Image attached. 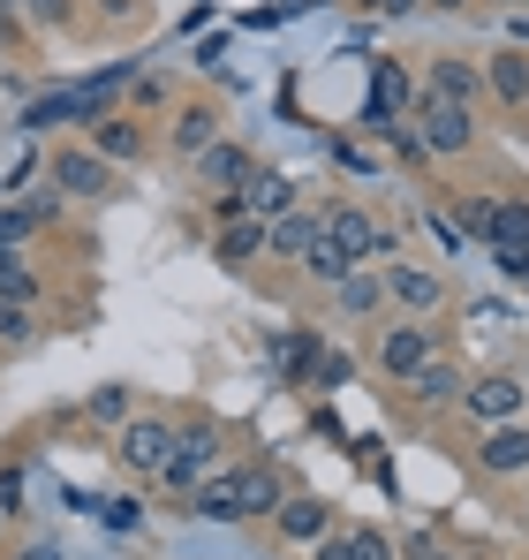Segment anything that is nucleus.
Segmentation results:
<instances>
[{"label": "nucleus", "instance_id": "nucleus-22", "mask_svg": "<svg viewBox=\"0 0 529 560\" xmlns=\"http://www.w3.org/2000/svg\"><path fill=\"white\" fill-rule=\"evenodd\" d=\"M258 250H264V220L243 212V220H227V228H220V258H227V266H243V258H258Z\"/></svg>", "mask_w": 529, "mask_h": 560}, {"label": "nucleus", "instance_id": "nucleus-2", "mask_svg": "<svg viewBox=\"0 0 529 560\" xmlns=\"http://www.w3.org/2000/svg\"><path fill=\"white\" fill-rule=\"evenodd\" d=\"M175 440H181V424H160V417H129V424H121V440H114V455H121V469H129V477L160 485V469L175 463Z\"/></svg>", "mask_w": 529, "mask_h": 560}, {"label": "nucleus", "instance_id": "nucleus-31", "mask_svg": "<svg viewBox=\"0 0 529 560\" xmlns=\"http://www.w3.org/2000/svg\"><path fill=\"white\" fill-rule=\"evenodd\" d=\"M432 235H439L446 258H454V250H469V228H461V212H446V205H432Z\"/></svg>", "mask_w": 529, "mask_h": 560}, {"label": "nucleus", "instance_id": "nucleus-12", "mask_svg": "<svg viewBox=\"0 0 529 560\" xmlns=\"http://www.w3.org/2000/svg\"><path fill=\"white\" fill-rule=\"evenodd\" d=\"M287 205H295V183H287V175H272V167H258L250 183L235 189V212H250V220H280Z\"/></svg>", "mask_w": 529, "mask_h": 560}, {"label": "nucleus", "instance_id": "nucleus-13", "mask_svg": "<svg viewBox=\"0 0 529 560\" xmlns=\"http://www.w3.org/2000/svg\"><path fill=\"white\" fill-rule=\"evenodd\" d=\"M326 523H333V508H326V500H310V492L272 508V530H280V538H295V546H318V538H326Z\"/></svg>", "mask_w": 529, "mask_h": 560}, {"label": "nucleus", "instance_id": "nucleus-17", "mask_svg": "<svg viewBox=\"0 0 529 560\" xmlns=\"http://www.w3.org/2000/svg\"><path fill=\"white\" fill-rule=\"evenodd\" d=\"M484 84H492V98H507V106L529 98V54H515V46L492 54V61H484Z\"/></svg>", "mask_w": 529, "mask_h": 560}, {"label": "nucleus", "instance_id": "nucleus-43", "mask_svg": "<svg viewBox=\"0 0 529 560\" xmlns=\"http://www.w3.org/2000/svg\"><path fill=\"white\" fill-rule=\"evenodd\" d=\"M499 8H515V0H499Z\"/></svg>", "mask_w": 529, "mask_h": 560}, {"label": "nucleus", "instance_id": "nucleus-5", "mask_svg": "<svg viewBox=\"0 0 529 560\" xmlns=\"http://www.w3.org/2000/svg\"><path fill=\"white\" fill-rule=\"evenodd\" d=\"M318 235H326V243H333V250H341L349 266L393 243V228H378V220H371L363 205H326V212H318Z\"/></svg>", "mask_w": 529, "mask_h": 560}, {"label": "nucleus", "instance_id": "nucleus-19", "mask_svg": "<svg viewBox=\"0 0 529 560\" xmlns=\"http://www.w3.org/2000/svg\"><path fill=\"white\" fill-rule=\"evenodd\" d=\"M212 137H220V114H212V106H181L175 114V152L181 160H197Z\"/></svg>", "mask_w": 529, "mask_h": 560}, {"label": "nucleus", "instance_id": "nucleus-18", "mask_svg": "<svg viewBox=\"0 0 529 560\" xmlns=\"http://www.w3.org/2000/svg\"><path fill=\"white\" fill-rule=\"evenodd\" d=\"M333 303H341L349 318H371V311L386 303V280H378V273H341V280H333Z\"/></svg>", "mask_w": 529, "mask_h": 560}, {"label": "nucleus", "instance_id": "nucleus-8", "mask_svg": "<svg viewBox=\"0 0 529 560\" xmlns=\"http://www.w3.org/2000/svg\"><path fill=\"white\" fill-rule=\"evenodd\" d=\"M432 357H439L432 326H386V334H378V364H386L393 378H416Z\"/></svg>", "mask_w": 529, "mask_h": 560}, {"label": "nucleus", "instance_id": "nucleus-30", "mask_svg": "<svg viewBox=\"0 0 529 560\" xmlns=\"http://www.w3.org/2000/svg\"><path fill=\"white\" fill-rule=\"evenodd\" d=\"M341 553H349V560H393V546H386V530H371V523H363V530L341 538Z\"/></svg>", "mask_w": 529, "mask_h": 560}, {"label": "nucleus", "instance_id": "nucleus-28", "mask_svg": "<svg viewBox=\"0 0 529 560\" xmlns=\"http://www.w3.org/2000/svg\"><path fill=\"white\" fill-rule=\"evenodd\" d=\"M38 235V205H0V250H23Z\"/></svg>", "mask_w": 529, "mask_h": 560}, {"label": "nucleus", "instance_id": "nucleus-6", "mask_svg": "<svg viewBox=\"0 0 529 560\" xmlns=\"http://www.w3.org/2000/svg\"><path fill=\"white\" fill-rule=\"evenodd\" d=\"M409 106H416L409 69H401V61H378V69H371V106H363V129H371V137H386V129H401V121H409Z\"/></svg>", "mask_w": 529, "mask_h": 560}, {"label": "nucleus", "instance_id": "nucleus-33", "mask_svg": "<svg viewBox=\"0 0 529 560\" xmlns=\"http://www.w3.org/2000/svg\"><path fill=\"white\" fill-rule=\"evenodd\" d=\"M31 8V23H46V31H61L69 15H77V0H23Z\"/></svg>", "mask_w": 529, "mask_h": 560}, {"label": "nucleus", "instance_id": "nucleus-35", "mask_svg": "<svg viewBox=\"0 0 529 560\" xmlns=\"http://www.w3.org/2000/svg\"><path fill=\"white\" fill-rule=\"evenodd\" d=\"M15 508H23V469L8 463L0 469V515H15Z\"/></svg>", "mask_w": 529, "mask_h": 560}, {"label": "nucleus", "instance_id": "nucleus-40", "mask_svg": "<svg viewBox=\"0 0 529 560\" xmlns=\"http://www.w3.org/2000/svg\"><path fill=\"white\" fill-rule=\"evenodd\" d=\"M310 560H349V553H341V538H326V546H310Z\"/></svg>", "mask_w": 529, "mask_h": 560}, {"label": "nucleus", "instance_id": "nucleus-1", "mask_svg": "<svg viewBox=\"0 0 529 560\" xmlns=\"http://www.w3.org/2000/svg\"><path fill=\"white\" fill-rule=\"evenodd\" d=\"M280 500H287V492H280V469H264V463L220 469L212 485L189 492V508H197L204 523H250V515H272Z\"/></svg>", "mask_w": 529, "mask_h": 560}, {"label": "nucleus", "instance_id": "nucleus-14", "mask_svg": "<svg viewBox=\"0 0 529 560\" xmlns=\"http://www.w3.org/2000/svg\"><path fill=\"white\" fill-rule=\"evenodd\" d=\"M54 183L69 189V197H106L114 175H106V160H98V152H54Z\"/></svg>", "mask_w": 529, "mask_h": 560}, {"label": "nucleus", "instance_id": "nucleus-36", "mask_svg": "<svg viewBox=\"0 0 529 560\" xmlns=\"http://www.w3.org/2000/svg\"><path fill=\"white\" fill-rule=\"evenodd\" d=\"M499 258V280H529V243H515V250H492Z\"/></svg>", "mask_w": 529, "mask_h": 560}, {"label": "nucleus", "instance_id": "nucleus-11", "mask_svg": "<svg viewBox=\"0 0 529 560\" xmlns=\"http://www.w3.org/2000/svg\"><path fill=\"white\" fill-rule=\"evenodd\" d=\"M477 463L492 469V477H507V469H529V424H484V440H477Z\"/></svg>", "mask_w": 529, "mask_h": 560}, {"label": "nucleus", "instance_id": "nucleus-25", "mask_svg": "<svg viewBox=\"0 0 529 560\" xmlns=\"http://www.w3.org/2000/svg\"><path fill=\"white\" fill-rule=\"evenodd\" d=\"M84 417H91V424H114V432H121V424L137 417V401H129V386H98V394L84 401Z\"/></svg>", "mask_w": 529, "mask_h": 560}, {"label": "nucleus", "instance_id": "nucleus-7", "mask_svg": "<svg viewBox=\"0 0 529 560\" xmlns=\"http://www.w3.org/2000/svg\"><path fill=\"white\" fill-rule=\"evenodd\" d=\"M461 401H469V417H477V424H515V417H522V378L515 372H484V378H469V386H461Z\"/></svg>", "mask_w": 529, "mask_h": 560}, {"label": "nucleus", "instance_id": "nucleus-39", "mask_svg": "<svg viewBox=\"0 0 529 560\" xmlns=\"http://www.w3.org/2000/svg\"><path fill=\"white\" fill-rule=\"evenodd\" d=\"M355 8H371V15H409V8H424V0H355Z\"/></svg>", "mask_w": 529, "mask_h": 560}, {"label": "nucleus", "instance_id": "nucleus-29", "mask_svg": "<svg viewBox=\"0 0 529 560\" xmlns=\"http://www.w3.org/2000/svg\"><path fill=\"white\" fill-rule=\"evenodd\" d=\"M303 273H310V280H341V273H349V258H341V250H333V243L318 235V243L303 250Z\"/></svg>", "mask_w": 529, "mask_h": 560}, {"label": "nucleus", "instance_id": "nucleus-16", "mask_svg": "<svg viewBox=\"0 0 529 560\" xmlns=\"http://www.w3.org/2000/svg\"><path fill=\"white\" fill-rule=\"evenodd\" d=\"M91 152L114 167V160H144V129L137 121H121V114H106V121H91Z\"/></svg>", "mask_w": 529, "mask_h": 560}, {"label": "nucleus", "instance_id": "nucleus-34", "mask_svg": "<svg viewBox=\"0 0 529 560\" xmlns=\"http://www.w3.org/2000/svg\"><path fill=\"white\" fill-rule=\"evenodd\" d=\"M461 228H469V235L484 243V235H492V197H477V205H461Z\"/></svg>", "mask_w": 529, "mask_h": 560}, {"label": "nucleus", "instance_id": "nucleus-44", "mask_svg": "<svg viewBox=\"0 0 529 560\" xmlns=\"http://www.w3.org/2000/svg\"><path fill=\"white\" fill-rule=\"evenodd\" d=\"M0 523H8V515H0Z\"/></svg>", "mask_w": 529, "mask_h": 560}, {"label": "nucleus", "instance_id": "nucleus-9", "mask_svg": "<svg viewBox=\"0 0 529 560\" xmlns=\"http://www.w3.org/2000/svg\"><path fill=\"white\" fill-rule=\"evenodd\" d=\"M386 303H401L409 318H432L446 303V288H439V273H424V266H386Z\"/></svg>", "mask_w": 529, "mask_h": 560}, {"label": "nucleus", "instance_id": "nucleus-37", "mask_svg": "<svg viewBox=\"0 0 529 560\" xmlns=\"http://www.w3.org/2000/svg\"><path fill=\"white\" fill-rule=\"evenodd\" d=\"M310 372L326 378V386H341V378H349V357H341V349H318V364H310Z\"/></svg>", "mask_w": 529, "mask_h": 560}, {"label": "nucleus", "instance_id": "nucleus-42", "mask_svg": "<svg viewBox=\"0 0 529 560\" xmlns=\"http://www.w3.org/2000/svg\"><path fill=\"white\" fill-rule=\"evenodd\" d=\"M0 8H23V0H0Z\"/></svg>", "mask_w": 529, "mask_h": 560}, {"label": "nucleus", "instance_id": "nucleus-4", "mask_svg": "<svg viewBox=\"0 0 529 560\" xmlns=\"http://www.w3.org/2000/svg\"><path fill=\"white\" fill-rule=\"evenodd\" d=\"M212 469H220V424H181V440H175V463L160 469V485L189 500V492H197V485H204Z\"/></svg>", "mask_w": 529, "mask_h": 560}, {"label": "nucleus", "instance_id": "nucleus-26", "mask_svg": "<svg viewBox=\"0 0 529 560\" xmlns=\"http://www.w3.org/2000/svg\"><path fill=\"white\" fill-rule=\"evenodd\" d=\"M54 121H77V92H46V98L23 106V137L31 129H54Z\"/></svg>", "mask_w": 529, "mask_h": 560}, {"label": "nucleus", "instance_id": "nucleus-38", "mask_svg": "<svg viewBox=\"0 0 529 560\" xmlns=\"http://www.w3.org/2000/svg\"><path fill=\"white\" fill-rule=\"evenodd\" d=\"M137 106H167V84L160 77H137Z\"/></svg>", "mask_w": 529, "mask_h": 560}, {"label": "nucleus", "instance_id": "nucleus-41", "mask_svg": "<svg viewBox=\"0 0 529 560\" xmlns=\"http://www.w3.org/2000/svg\"><path fill=\"white\" fill-rule=\"evenodd\" d=\"M432 8H461V0H432Z\"/></svg>", "mask_w": 529, "mask_h": 560}, {"label": "nucleus", "instance_id": "nucleus-15", "mask_svg": "<svg viewBox=\"0 0 529 560\" xmlns=\"http://www.w3.org/2000/svg\"><path fill=\"white\" fill-rule=\"evenodd\" d=\"M310 243H318V212H295V205H287L280 220H264V250H272V258H295V266H303Z\"/></svg>", "mask_w": 529, "mask_h": 560}, {"label": "nucleus", "instance_id": "nucleus-23", "mask_svg": "<svg viewBox=\"0 0 529 560\" xmlns=\"http://www.w3.org/2000/svg\"><path fill=\"white\" fill-rule=\"evenodd\" d=\"M409 394H416V401H454V394H461V372H454L446 357H432L424 372L409 378Z\"/></svg>", "mask_w": 529, "mask_h": 560}, {"label": "nucleus", "instance_id": "nucleus-21", "mask_svg": "<svg viewBox=\"0 0 529 560\" xmlns=\"http://www.w3.org/2000/svg\"><path fill=\"white\" fill-rule=\"evenodd\" d=\"M424 92H439V98H461V106H469V98L484 92V77H477L469 61H432V84H424Z\"/></svg>", "mask_w": 529, "mask_h": 560}, {"label": "nucleus", "instance_id": "nucleus-10", "mask_svg": "<svg viewBox=\"0 0 529 560\" xmlns=\"http://www.w3.org/2000/svg\"><path fill=\"white\" fill-rule=\"evenodd\" d=\"M250 175H258V167H250V152H243V144H227V137H212V144L197 152V183H212V189H243Z\"/></svg>", "mask_w": 529, "mask_h": 560}, {"label": "nucleus", "instance_id": "nucleus-32", "mask_svg": "<svg viewBox=\"0 0 529 560\" xmlns=\"http://www.w3.org/2000/svg\"><path fill=\"white\" fill-rule=\"evenodd\" d=\"M31 334H38V326H31V303H0V341H15V349H23Z\"/></svg>", "mask_w": 529, "mask_h": 560}, {"label": "nucleus", "instance_id": "nucleus-3", "mask_svg": "<svg viewBox=\"0 0 529 560\" xmlns=\"http://www.w3.org/2000/svg\"><path fill=\"white\" fill-rule=\"evenodd\" d=\"M409 121H416V137H424V152H432V160H446V152H469V137H477L469 106H461V98H439V92L416 98V106H409Z\"/></svg>", "mask_w": 529, "mask_h": 560}, {"label": "nucleus", "instance_id": "nucleus-27", "mask_svg": "<svg viewBox=\"0 0 529 560\" xmlns=\"http://www.w3.org/2000/svg\"><path fill=\"white\" fill-rule=\"evenodd\" d=\"M0 303H38V273L15 250H0Z\"/></svg>", "mask_w": 529, "mask_h": 560}, {"label": "nucleus", "instance_id": "nucleus-24", "mask_svg": "<svg viewBox=\"0 0 529 560\" xmlns=\"http://www.w3.org/2000/svg\"><path fill=\"white\" fill-rule=\"evenodd\" d=\"M318 349H326V341H310V334H280V341H272V364H280L287 378H303L310 364H318Z\"/></svg>", "mask_w": 529, "mask_h": 560}, {"label": "nucleus", "instance_id": "nucleus-20", "mask_svg": "<svg viewBox=\"0 0 529 560\" xmlns=\"http://www.w3.org/2000/svg\"><path fill=\"white\" fill-rule=\"evenodd\" d=\"M492 250H515L529 243V197H507V205H492V235H484Z\"/></svg>", "mask_w": 529, "mask_h": 560}]
</instances>
